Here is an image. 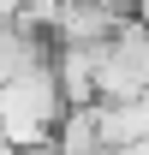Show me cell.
<instances>
[{
    "mask_svg": "<svg viewBox=\"0 0 149 155\" xmlns=\"http://www.w3.org/2000/svg\"><path fill=\"white\" fill-rule=\"evenodd\" d=\"M131 18H137V24H149V0H131Z\"/></svg>",
    "mask_w": 149,
    "mask_h": 155,
    "instance_id": "cell-1",
    "label": "cell"
}]
</instances>
